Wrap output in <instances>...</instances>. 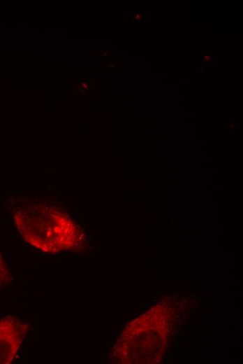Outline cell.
<instances>
[{
  "label": "cell",
  "instance_id": "1",
  "mask_svg": "<svg viewBox=\"0 0 243 364\" xmlns=\"http://www.w3.org/2000/svg\"><path fill=\"white\" fill-rule=\"evenodd\" d=\"M13 218L23 239L43 252L57 253L82 244L80 226L68 214L54 208L24 206L13 210Z\"/></svg>",
  "mask_w": 243,
  "mask_h": 364
},
{
  "label": "cell",
  "instance_id": "2",
  "mask_svg": "<svg viewBox=\"0 0 243 364\" xmlns=\"http://www.w3.org/2000/svg\"><path fill=\"white\" fill-rule=\"evenodd\" d=\"M29 328V323L13 316L0 319V364L13 362Z\"/></svg>",
  "mask_w": 243,
  "mask_h": 364
},
{
  "label": "cell",
  "instance_id": "3",
  "mask_svg": "<svg viewBox=\"0 0 243 364\" xmlns=\"http://www.w3.org/2000/svg\"><path fill=\"white\" fill-rule=\"evenodd\" d=\"M11 281L12 276L0 253V287L9 284Z\"/></svg>",
  "mask_w": 243,
  "mask_h": 364
}]
</instances>
